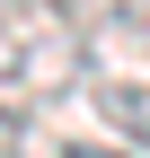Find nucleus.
Instances as JSON below:
<instances>
[{"label":"nucleus","mask_w":150,"mask_h":158,"mask_svg":"<svg viewBox=\"0 0 150 158\" xmlns=\"http://www.w3.org/2000/svg\"><path fill=\"white\" fill-rule=\"evenodd\" d=\"M88 79V35L62 0H0V97L53 106Z\"/></svg>","instance_id":"1"},{"label":"nucleus","mask_w":150,"mask_h":158,"mask_svg":"<svg viewBox=\"0 0 150 158\" xmlns=\"http://www.w3.org/2000/svg\"><path fill=\"white\" fill-rule=\"evenodd\" d=\"M88 97H97V114H106L133 149H150V79H97Z\"/></svg>","instance_id":"2"},{"label":"nucleus","mask_w":150,"mask_h":158,"mask_svg":"<svg viewBox=\"0 0 150 158\" xmlns=\"http://www.w3.org/2000/svg\"><path fill=\"white\" fill-rule=\"evenodd\" d=\"M62 158H133V149H115V141H62Z\"/></svg>","instance_id":"3"}]
</instances>
